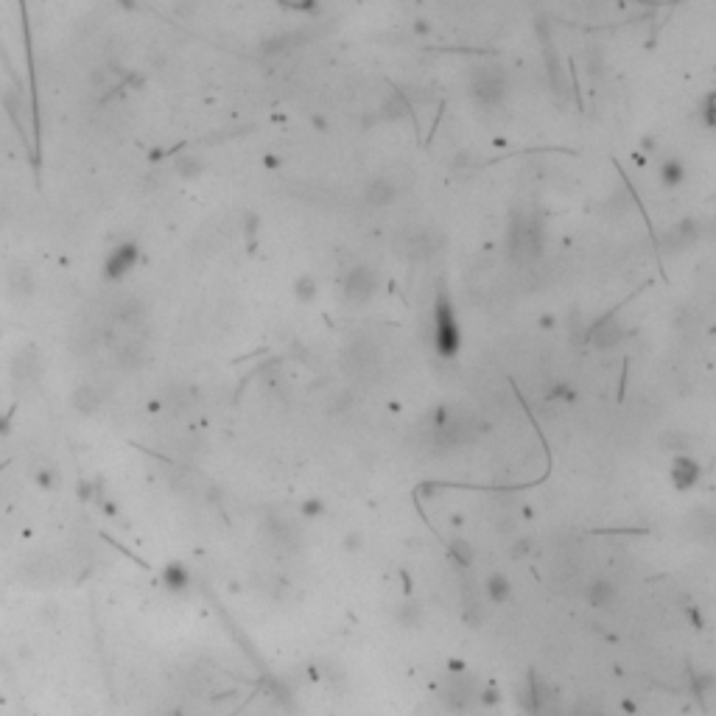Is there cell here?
<instances>
[{"label": "cell", "mask_w": 716, "mask_h": 716, "mask_svg": "<svg viewBox=\"0 0 716 716\" xmlns=\"http://www.w3.org/2000/svg\"><path fill=\"white\" fill-rule=\"evenodd\" d=\"M398 196H401V190L395 188V182L389 177L369 179V185L364 188V202H367L369 207H389Z\"/></svg>", "instance_id": "obj_13"}, {"label": "cell", "mask_w": 716, "mask_h": 716, "mask_svg": "<svg viewBox=\"0 0 716 716\" xmlns=\"http://www.w3.org/2000/svg\"><path fill=\"white\" fill-rule=\"evenodd\" d=\"M479 437V423L465 414L456 411L450 406H440L431 414V443L443 450H453V448L470 445Z\"/></svg>", "instance_id": "obj_2"}, {"label": "cell", "mask_w": 716, "mask_h": 716, "mask_svg": "<svg viewBox=\"0 0 716 716\" xmlns=\"http://www.w3.org/2000/svg\"><path fill=\"white\" fill-rule=\"evenodd\" d=\"M546 249V227L537 216L529 213H515L509 229H506V252L512 264H535Z\"/></svg>", "instance_id": "obj_1"}, {"label": "cell", "mask_w": 716, "mask_h": 716, "mask_svg": "<svg viewBox=\"0 0 716 716\" xmlns=\"http://www.w3.org/2000/svg\"><path fill=\"white\" fill-rule=\"evenodd\" d=\"M140 261V246L134 241H124V244H115L107 258H104V277L107 280H124Z\"/></svg>", "instance_id": "obj_8"}, {"label": "cell", "mask_w": 716, "mask_h": 716, "mask_svg": "<svg viewBox=\"0 0 716 716\" xmlns=\"http://www.w3.org/2000/svg\"><path fill=\"white\" fill-rule=\"evenodd\" d=\"M448 551H450V560H456L459 565H470L473 563V546L465 537H450Z\"/></svg>", "instance_id": "obj_25"}, {"label": "cell", "mask_w": 716, "mask_h": 716, "mask_svg": "<svg viewBox=\"0 0 716 716\" xmlns=\"http://www.w3.org/2000/svg\"><path fill=\"white\" fill-rule=\"evenodd\" d=\"M411 112V107H408V98L403 95V92H392V95H386L384 98V104H381V109H378V118L381 121H401Z\"/></svg>", "instance_id": "obj_21"}, {"label": "cell", "mask_w": 716, "mask_h": 716, "mask_svg": "<svg viewBox=\"0 0 716 716\" xmlns=\"http://www.w3.org/2000/svg\"><path fill=\"white\" fill-rule=\"evenodd\" d=\"M311 126L316 129V132H327V121H325L319 112H313L311 115Z\"/></svg>", "instance_id": "obj_38"}, {"label": "cell", "mask_w": 716, "mask_h": 716, "mask_svg": "<svg viewBox=\"0 0 716 716\" xmlns=\"http://www.w3.org/2000/svg\"><path fill=\"white\" fill-rule=\"evenodd\" d=\"M411 34H414V37H431V34H434V26H431V20H425V17H417V20L411 23Z\"/></svg>", "instance_id": "obj_33"}, {"label": "cell", "mask_w": 716, "mask_h": 716, "mask_svg": "<svg viewBox=\"0 0 716 716\" xmlns=\"http://www.w3.org/2000/svg\"><path fill=\"white\" fill-rule=\"evenodd\" d=\"M669 473H671V484H674V490L677 492L694 490V487L703 482V476H705L703 465H700L694 456H688V453H677V456H674Z\"/></svg>", "instance_id": "obj_11"}, {"label": "cell", "mask_w": 716, "mask_h": 716, "mask_svg": "<svg viewBox=\"0 0 716 716\" xmlns=\"http://www.w3.org/2000/svg\"><path fill=\"white\" fill-rule=\"evenodd\" d=\"M700 232H703V227H700L697 219H683V222H677L669 232L663 235V249L671 252V255H674V252H685L688 246L697 244Z\"/></svg>", "instance_id": "obj_12"}, {"label": "cell", "mask_w": 716, "mask_h": 716, "mask_svg": "<svg viewBox=\"0 0 716 716\" xmlns=\"http://www.w3.org/2000/svg\"><path fill=\"white\" fill-rule=\"evenodd\" d=\"M560 398L571 403L574 401V389H571L568 384H560V381H557V384H551V386L546 389V401H560Z\"/></svg>", "instance_id": "obj_31"}, {"label": "cell", "mask_w": 716, "mask_h": 716, "mask_svg": "<svg viewBox=\"0 0 716 716\" xmlns=\"http://www.w3.org/2000/svg\"><path fill=\"white\" fill-rule=\"evenodd\" d=\"M622 711H624L626 716H635L638 714V703L629 700V697H624V700H622Z\"/></svg>", "instance_id": "obj_39"}, {"label": "cell", "mask_w": 716, "mask_h": 716, "mask_svg": "<svg viewBox=\"0 0 716 716\" xmlns=\"http://www.w3.org/2000/svg\"><path fill=\"white\" fill-rule=\"evenodd\" d=\"M34 482H37V487L45 492L56 490V487H59V470H56V467H37V470H34Z\"/></svg>", "instance_id": "obj_27"}, {"label": "cell", "mask_w": 716, "mask_h": 716, "mask_svg": "<svg viewBox=\"0 0 716 716\" xmlns=\"http://www.w3.org/2000/svg\"><path fill=\"white\" fill-rule=\"evenodd\" d=\"M616 596H619V590H616V585L610 580H604V577H596V580L587 582V587H585V599H587V604L590 607H610L613 602H616Z\"/></svg>", "instance_id": "obj_15"}, {"label": "cell", "mask_w": 716, "mask_h": 716, "mask_svg": "<svg viewBox=\"0 0 716 716\" xmlns=\"http://www.w3.org/2000/svg\"><path fill=\"white\" fill-rule=\"evenodd\" d=\"M70 406H73V411H76V414L90 417V414H95V411L101 408V395H98V389H95V386H90V384H79V386L70 392Z\"/></svg>", "instance_id": "obj_17"}, {"label": "cell", "mask_w": 716, "mask_h": 716, "mask_svg": "<svg viewBox=\"0 0 716 716\" xmlns=\"http://www.w3.org/2000/svg\"><path fill=\"white\" fill-rule=\"evenodd\" d=\"M364 546H367V540L361 532H347L345 540H342V548L347 551V554H358V551H364Z\"/></svg>", "instance_id": "obj_32"}, {"label": "cell", "mask_w": 716, "mask_h": 716, "mask_svg": "<svg viewBox=\"0 0 716 716\" xmlns=\"http://www.w3.org/2000/svg\"><path fill=\"white\" fill-rule=\"evenodd\" d=\"M190 568L185 565V563H179V560H171L168 565H163V571H160V585L168 590V593H188L190 590Z\"/></svg>", "instance_id": "obj_14"}, {"label": "cell", "mask_w": 716, "mask_h": 716, "mask_svg": "<svg viewBox=\"0 0 716 716\" xmlns=\"http://www.w3.org/2000/svg\"><path fill=\"white\" fill-rule=\"evenodd\" d=\"M537 325H540V330H554V327H557V319H554V313H543V316L537 319Z\"/></svg>", "instance_id": "obj_36"}, {"label": "cell", "mask_w": 716, "mask_h": 716, "mask_svg": "<svg viewBox=\"0 0 716 716\" xmlns=\"http://www.w3.org/2000/svg\"><path fill=\"white\" fill-rule=\"evenodd\" d=\"M700 121H703V126L716 129V90L703 98V104H700Z\"/></svg>", "instance_id": "obj_28"}, {"label": "cell", "mask_w": 716, "mask_h": 716, "mask_svg": "<svg viewBox=\"0 0 716 716\" xmlns=\"http://www.w3.org/2000/svg\"><path fill=\"white\" fill-rule=\"evenodd\" d=\"M470 95L479 107H501L504 98L509 95V76L498 65H479L470 73Z\"/></svg>", "instance_id": "obj_4"}, {"label": "cell", "mask_w": 716, "mask_h": 716, "mask_svg": "<svg viewBox=\"0 0 716 716\" xmlns=\"http://www.w3.org/2000/svg\"><path fill=\"white\" fill-rule=\"evenodd\" d=\"M327 512V504H325V498H319V495H311V498H305L303 504H300V515L305 518V521H316V518H322Z\"/></svg>", "instance_id": "obj_26"}, {"label": "cell", "mask_w": 716, "mask_h": 716, "mask_svg": "<svg viewBox=\"0 0 716 716\" xmlns=\"http://www.w3.org/2000/svg\"><path fill=\"white\" fill-rule=\"evenodd\" d=\"M540 31V48H543V62H546V79H548V87L557 98L565 95V70L560 65V53H557V45L551 40V34H546V26L537 28Z\"/></svg>", "instance_id": "obj_10"}, {"label": "cell", "mask_w": 716, "mask_h": 716, "mask_svg": "<svg viewBox=\"0 0 716 716\" xmlns=\"http://www.w3.org/2000/svg\"><path fill=\"white\" fill-rule=\"evenodd\" d=\"M624 336L626 330L616 313H604L587 327V345H593L596 350H613Z\"/></svg>", "instance_id": "obj_9"}, {"label": "cell", "mask_w": 716, "mask_h": 716, "mask_svg": "<svg viewBox=\"0 0 716 716\" xmlns=\"http://www.w3.org/2000/svg\"><path fill=\"white\" fill-rule=\"evenodd\" d=\"M501 703H504V694L495 685H487V688L476 691V705H482V708H498Z\"/></svg>", "instance_id": "obj_30"}, {"label": "cell", "mask_w": 716, "mask_h": 716, "mask_svg": "<svg viewBox=\"0 0 716 716\" xmlns=\"http://www.w3.org/2000/svg\"><path fill=\"white\" fill-rule=\"evenodd\" d=\"M685 616H688V622H691V626H694V629H703V626H705V619H703V613H700V610H697L694 604H688V607H685Z\"/></svg>", "instance_id": "obj_35"}, {"label": "cell", "mask_w": 716, "mask_h": 716, "mask_svg": "<svg viewBox=\"0 0 716 716\" xmlns=\"http://www.w3.org/2000/svg\"><path fill=\"white\" fill-rule=\"evenodd\" d=\"M655 148H658V140H655V137H649V134L641 137V151H644V154H652Z\"/></svg>", "instance_id": "obj_37"}, {"label": "cell", "mask_w": 716, "mask_h": 716, "mask_svg": "<svg viewBox=\"0 0 716 716\" xmlns=\"http://www.w3.org/2000/svg\"><path fill=\"white\" fill-rule=\"evenodd\" d=\"M484 596L490 599L492 604H506L512 599V582H509V577L501 574V571L490 574L484 580Z\"/></svg>", "instance_id": "obj_20"}, {"label": "cell", "mask_w": 716, "mask_h": 716, "mask_svg": "<svg viewBox=\"0 0 716 716\" xmlns=\"http://www.w3.org/2000/svg\"><path fill=\"white\" fill-rule=\"evenodd\" d=\"M661 445L666 448V450H680V453H685V450L691 448V437L683 434V431H669V434L661 437Z\"/></svg>", "instance_id": "obj_29"}, {"label": "cell", "mask_w": 716, "mask_h": 716, "mask_svg": "<svg viewBox=\"0 0 716 716\" xmlns=\"http://www.w3.org/2000/svg\"><path fill=\"white\" fill-rule=\"evenodd\" d=\"M291 291H294V300H297V303L308 305V303L316 300V294H319V283H316V277H313V274H300V277L294 280Z\"/></svg>", "instance_id": "obj_22"}, {"label": "cell", "mask_w": 716, "mask_h": 716, "mask_svg": "<svg viewBox=\"0 0 716 716\" xmlns=\"http://www.w3.org/2000/svg\"><path fill=\"white\" fill-rule=\"evenodd\" d=\"M431 345H434V353L445 361L456 358L462 350V327L445 291L437 294L434 308H431Z\"/></svg>", "instance_id": "obj_3"}, {"label": "cell", "mask_w": 716, "mask_h": 716, "mask_svg": "<svg viewBox=\"0 0 716 716\" xmlns=\"http://www.w3.org/2000/svg\"><path fill=\"white\" fill-rule=\"evenodd\" d=\"M264 166H266V168H277V166H280V157H274V154H266Z\"/></svg>", "instance_id": "obj_41"}, {"label": "cell", "mask_w": 716, "mask_h": 716, "mask_svg": "<svg viewBox=\"0 0 716 716\" xmlns=\"http://www.w3.org/2000/svg\"><path fill=\"white\" fill-rule=\"evenodd\" d=\"M688 688H691V697L700 703V708H705L708 697L716 694V674L714 671H691L688 674Z\"/></svg>", "instance_id": "obj_18"}, {"label": "cell", "mask_w": 716, "mask_h": 716, "mask_svg": "<svg viewBox=\"0 0 716 716\" xmlns=\"http://www.w3.org/2000/svg\"><path fill=\"white\" fill-rule=\"evenodd\" d=\"M445 249V232L437 227H423L406 238V255L414 261H428Z\"/></svg>", "instance_id": "obj_7"}, {"label": "cell", "mask_w": 716, "mask_h": 716, "mask_svg": "<svg viewBox=\"0 0 716 716\" xmlns=\"http://www.w3.org/2000/svg\"><path fill=\"white\" fill-rule=\"evenodd\" d=\"M174 168H177V174L182 179H196L205 171V163H202L196 154H182V157H177Z\"/></svg>", "instance_id": "obj_24"}, {"label": "cell", "mask_w": 716, "mask_h": 716, "mask_svg": "<svg viewBox=\"0 0 716 716\" xmlns=\"http://www.w3.org/2000/svg\"><path fill=\"white\" fill-rule=\"evenodd\" d=\"M395 622L403 626V629H417L420 622H423V607L417 602H403L401 607L395 610Z\"/></svg>", "instance_id": "obj_23"}, {"label": "cell", "mask_w": 716, "mask_h": 716, "mask_svg": "<svg viewBox=\"0 0 716 716\" xmlns=\"http://www.w3.org/2000/svg\"><path fill=\"white\" fill-rule=\"evenodd\" d=\"M9 291L14 297H31L37 291V277L28 266H14L9 271Z\"/></svg>", "instance_id": "obj_19"}, {"label": "cell", "mask_w": 716, "mask_h": 716, "mask_svg": "<svg viewBox=\"0 0 716 716\" xmlns=\"http://www.w3.org/2000/svg\"><path fill=\"white\" fill-rule=\"evenodd\" d=\"M342 367L347 372L350 381L356 384H369L378 378V369H381V356H378V347L369 342V339H353L345 353H342Z\"/></svg>", "instance_id": "obj_5"}, {"label": "cell", "mask_w": 716, "mask_h": 716, "mask_svg": "<svg viewBox=\"0 0 716 716\" xmlns=\"http://www.w3.org/2000/svg\"><path fill=\"white\" fill-rule=\"evenodd\" d=\"M658 179H661V185H663L666 190H677V188H683V185H685V179H688V168H685V163H683V160H677V157H666V160H661V166H658Z\"/></svg>", "instance_id": "obj_16"}, {"label": "cell", "mask_w": 716, "mask_h": 716, "mask_svg": "<svg viewBox=\"0 0 716 716\" xmlns=\"http://www.w3.org/2000/svg\"><path fill=\"white\" fill-rule=\"evenodd\" d=\"M255 229H258V216H246V222H244V232L252 238V235H255Z\"/></svg>", "instance_id": "obj_40"}, {"label": "cell", "mask_w": 716, "mask_h": 716, "mask_svg": "<svg viewBox=\"0 0 716 716\" xmlns=\"http://www.w3.org/2000/svg\"><path fill=\"white\" fill-rule=\"evenodd\" d=\"M378 288H381V277H378L375 268L367 266V264H358V266L347 268V274L342 280V294L353 305H367L378 294Z\"/></svg>", "instance_id": "obj_6"}, {"label": "cell", "mask_w": 716, "mask_h": 716, "mask_svg": "<svg viewBox=\"0 0 716 716\" xmlns=\"http://www.w3.org/2000/svg\"><path fill=\"white\" fill-rule=\"evenodd\" d=\"M529 548H532V543H529L526 537H518V540H515V546H512V560L526 557V554H529Z\"/></svg>", "instance_id": "obj_34"}]
</instances>
